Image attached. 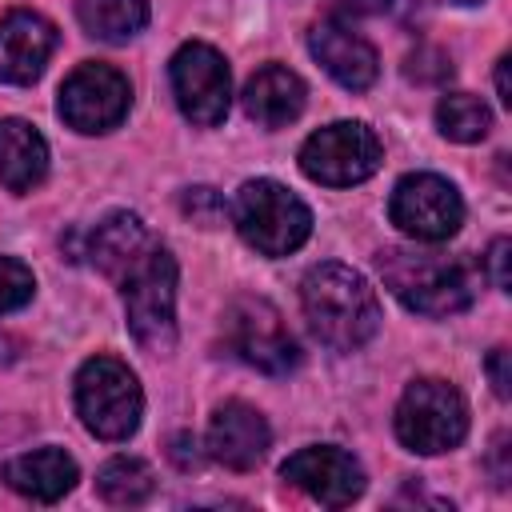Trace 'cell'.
<instances>
[{"instance_id": "6da1fadb", "label": "cell", "mask_w": 512, "mask_h": 512, "mask_svg": "<svg viewBox=\"0 0 512 512\" xmlns=\"http://www.w3.org/2000/svg\"><path fill=\"white\" fill-rule=\"evenodd\" d=\"M300 304L312 336L332 352H356L380 328V300L348 264H316L300 284Z\"/></svg>"}, {"instance_id": "7a4b0ae2", "label": "cell", "mask_w": 512, "mask_h": 512, "mask_svg": "<svg viewBox=\"0 0 512 512\" xmlns=\"http://www.w3.org/2000/svg\"><path fill=\"white\" fill-rule=\"evenodd\" d=\"M376 268L388 292L420 316H456L472 304V276L460 260L432 248H384Z\"/></svg>"}, {"instance_id": "3957f363", "label": "cell", "mask_w": 512, "mask_h": 512, "mask_svg": "<svg viewBox=\"0 0 512 512\" xmlns=\"http://www.w3.org/2000/svg\"><path fill=\"white\" fill-rule=\"evenodd\" d=\"M124 312L136 344L152 356H168L176 348V260L168 248L148 244L140 260L120 276Z\"/></svg>"}, {"instance_id": "277c9868", "label": "cell", "mask_w": 512, "mask_h": 512, "mask_svg": "<svg viewBox=\"0 0 512 512\" xmlns=\"http://www.w3.org/2000/svg\"><path fill=\"white\" fill-rule=\"evenodd\" d=\"M76 412L100 440H128L144 416L136 372L116 356H92L76 372Z\"/></svg>"}, {"instance_id": "5b68a950", "label": "cell", "mask_w": 512, "mask_h": 512, "mask_svg": "<svg viewBox=\"0 0 512 512\" xmlns=\"http://www.w3.org/2000/svg\"><path fill=\"white\" fill-rule=\"evenodd\" d=\"M232 220H236V232L244 236V244L256 248L260 256H288L312 232L308 204L276 180H248L236 192Z\"/></svg>"}, {"instance_id": "8992f818", "label": "cell", "mask_w": 512, "mask_h": 512, "mask_svg": "<svg viewBox=\"0 0 512 512\" xmlns=\"http://www.w3.org/2000/svg\"><path fill=\"white\" fill-rule=\"evenodd\" d=\"M464 432H468V404L448 380L424 376L404 388L396 404V436L404 448L420 456H436L456 448Z\"/></svg>"}, {"instance_id": "52a82bcc", "label": "cell", "mask_w": 512, "mask_h": 512, "mask_svg": "<svg viewBox=\"0 0 512 512\" xmlns=\"http://www.w3.org/2000/svg\"><path fill=\"white\" fill-rule=\"evenodd\" d=\"M384 160L380 136L360 120H336L320 132H312L300 148V168L308 180L328 188H352L368 180Z\"/></svg>"}, {"instance_id": "ba28073f", "label": "cell", "mask_w": 512, "mask_h": 512, "mask_svg": "<svg viewBox=\"0 0 512 512\" xmlns=\"http://www.w3.org/2000/svg\"><path fill=\"white\" fill-rule=\"evenodd\" d=\"M224 344L252 368L268 376H284L300 364V348L284 324V316L264 296H236L224 308Z\"/></svg>"}, {"instance_id": "9c48e42d", "label": "cell", "mask_w": 512, "mask_h": 512, "mask_svg": "<svg viewBox=\"0 0 512 512\" xmlns=\"http://www.w3.org/2000/svg\"><path fill=\"white\" fill-rule=\"evenodd\" d=\"M388 216L416 244H440V240L456 236V228L464 224V200L444 176L412 172L392 188Z\"/></svg>"}, {"instance_id": "30bf717a", "label": "cell", "mask_w": 512, "mask_h": 512, "mask_svg": "<svg viewBox=\"0 0 512 512\" xmlns=\"http://www.w3.org/2000/svg\"><path fill=\"white\" fill-rule=\"evenodd\" d=\"M132 104V84L120 68L112 64H80L64 84H60V116L76 132H108L128 116Z\"/></svg>"}, {"instance_id": "8fae6325", "label": "cell", "mask_w": 512, "mask_h": 512, "mask_svg": "<svg viewBox=\"0 0 512 512\" xmlns=\"http://www.w3.org/2000/svg\"><path fill=\"white\" fill-rule=\"evenodd\" d=\"M168 76H172V92H176V104L180 112L200 124V128H216L224 116H228V100H232V76H228V64L224 56L212 48V44H184L172 64H168Z\"/></svg>"}, {"instance_id": "7c38bea8", "label": "cell", "mask_w": 512, "mask_h": 512, "mask_svg": "<svg viewBox=\"0 0 512 512\" xmlns=\"http://www.w3.org/2000/svg\"><path fill=\"white\" fill-rule=\"evenodd\" d=\"M280 476L324 508H344L364 492V468L344 448H332V444L300 448L296 456L284 460Z\"/></svg>"}, {"instance_id": "4fadbf2b", "label": "cell", "mask_w": 512, "mask_h": 512, "mask_svg": "<svg viewBox=\"0 0 512 512\" xmlns=\"http://www.w3.org/2000/svg\"><path fill=\"white\" fill-rule=\"evenodd\" d=\"M308 52L316 56V64L348 92H364L376 72H380V60H376V48L344 20L328 16V20H316L308 28Z\"/></svg>"}, {"instance_id": "5bb4252c", "label": "cell", "mask_w": 512, "mask_h": 512, "mask_svg": "<svg viewBox=\"0 0 512 512\" xmlns=\"http://www.w3.org/2000/svg\"><path fill=\"white\" fill-rule=\"evenodd\" d=\"M268 444H272V432H268V420L252 408V404H240V400H228L212 412V424H208V456L232 472H248L256 468L264 456H268Z\"/></svg>"}, {"instance_id": "9a60e30c", "label": "cell", "mask_w": 512, "mask_h": 512, "mask_svg": "<svg viewBox=\"0 0 512 512\" xmlns=\"http://www.w3.org/2000/svg\"><path fill=\"white\" fill-rule=\"evenodd\" d=\"M56 48V28L40 12L16 8L0 16V84H32Z\"/></svg>"}, {"instance_id": "2e32d148", "label": "cell", "mask_w": 512, "mask_h": 512, "mask_svg": "<svg viewBox=\"0 0 512 512\" xmlns=\"http://www.w3.org/2000/svg\"><path fill=\"white\" fill-rule=\"evenodd\" d=\"M304 80L288 72L284 64H264L248 84H244V112L260 128H284L304 112Z\"/></svg>"}, {"instance_id": "e0dca14e", "label": "cell", "mask_w": 512, "mask_h": 512, "mask_svg": "<svg viewBox=\"0 0 512 512\" xmlns=\"http://www.w3.org/2000/svg\"><path fill=\"white\" fill-rule=\"evenodd\" d=\"M4 480L20 496L52 504L76 484V460L64 448H36V452H24V456L8 460L4 464Z\"/></svg>"}, {"instance_id": "ac0fdd59", "label": "cell", "mask_w": 512, "mask_h": 512, "mask_svg": "<svg viewBox=\"0 0 512 512\" xmlns=\"http://www.w3.org/2000/svg\"><path fill=\"white\" fill-rule=\"evenodd\" d=\"M48 172V144L44 136L20 120L4 116L0 120V180L12 192H32Z\"/></svg>"}, {"instance_id": "d6986e66", "label": "cell", "mask_w": 512, "mask_h": 512, "mask_svg": "<svg viewBox=\"0 0 512 512\" xmlns=\"http://www.w3.org/2000/svg\"><path fill=\"white\" fill-rule=\"evenodd\" d=\"M148 244H152V240H148V232H144V224H140L136 212H112V216H104V220L88 232L84 256H88L104 276L120 280V276L140 260V252H144Z\"/></svg>"}, {"instance_id": "ffe728a7", "label": "cell", "mask_w": 512, "mask_h": 512, "mask_svg": "<svg viewBox=\"0 0 512 512\" xmlns=\"http://www.w3.org/2000/svg\"><path fill=\"white\" fill-rule=\"evenodd\" d=\"M76 16L96 40H128L148 24V0H76Z\"/></svg>"}, {"instance_id": "44dd1931", "label": "cell", "mask_w": 512, "mask_h": 512, "mask_svg": "<svg viewBox=\"0 0 512 512\" xmlns=\"http://www.w3.org/2000/svg\"><path fill=\"white\" fill-rule=\"evenodd\" d=\"M96 488H100V496H104L108 504L132 508V504H144V500L152 496L156 480H152V468H148L144 460H136V456H112V460L100 468Z\"/></svg>"}, {"instance_id": "7402d4cb", "label": "cell", "mask_w": 512, "mask_h": 512, "mask_svg": "<svg viewBox=\"0 0 512 512\" xmlns=\"http://www.w3.org/2000/svg\"><path fill=\"white\" fill-rule=\"evenodd\" d=\"M436 124H440V132H444L448 140H456V144H476V140H484L488 128H492V112H488V104H484L480 96H472V92H448V96H440V104H436Z\"/></svg>"}, {"instance_id": "603a6c76", "label": "cell", "mask_w": 512, "mask_h": 512, "mask_svg": "<svg viewBox=\"0 0 512 512\" xmlns=\"http://www.w3.org/2000/svg\"><path fill=\"white\" fill-rule=\"evenodd\" d=\"M36 292V276L24 260H12V256H0V312H12L20 304H28Z\"/></svg>"}, {"instance_id": "cb8c5ba5", "label": "cell", "mask_w": 512, "mask_h": 512, "mask_svg": "<svg viewBox=\"0 0 512 512\" xmlns=\"http://www.w3.org/2000/svg\"><path fill=\"white\" fill-rule=\"evenodd\" d=\"M180 204H184V212H188L196 224H204V228L220 224L224 212H228V204H224V196H220L216 188H188Z\"/></svg>"}, {"instance_id": "d4e9b609", "label": "cell", "mask_w": 512, "mask_h": 512, "mask_svg": "<svg viewBox=\"0 0 512 512\" xmlns=\"http://www.w3.org/2000/svg\"><path fill=\"white\" fill-rule=\"evenodd\" d=\"M512 252V244L500 236V240H492V248H488V256H484V268H488V280H492V288H500V292H508V284H512V276H508V256Z\"/></svg>"}, {"instance_id": "484cf974", "label": "cell", "mask_w": 512, "mask_h": 512, "mask_svg": "<svg viewBox=\"0 0 512 512\" xmlns=\"http://www.w3.org/2000/svg\"><path fill=\"white\" fill-rule=\"evenodd\" d=\"M488 376H492V388H496V396L500 400H508V384H512V372H508V348H492V356H488Z\"/></svg>"}, {"instance_id": "4316f807", "label": "cell", "mask_w": 512, "mask_h": 512, "mask_svg": "<svg viewBox=\"0 0 512 512\" xmlns=\"http://www.w3.org/2000/svg\"><path fill=\"white\" fill-rule=\"evenodd\" d=\"M332 4H336L344 16H380L392 0H332Z\"/></svg>"}, {"instance_id": "83f0119b", "label": "cell", "mask_w": 512, "mask_h": 512, "mask_svg": "<svg viewBox=\"0 0 512 512\" xmlns=\"http://www.w3.org/2000/svg\"><path fill=\"white\" fill-rule=\"evenodd\" d=\"M172 460H176L184 472H188V468H196V464H200L196 440H192V436H176V440H172Z\"/></svg>"}, {"instance_id": "f1b7e54d", "label": "cell", "mask_w": 512, "mask_h": 512, "mask_svg": "<svg viewBox=\"0 0 512 512\" xmlns=\"http://www.w3.org/2000/svg\"><path fill=\"white\" fill-rule=\"evenodd\" d=\"M496 92H500L504 104H512V92H508V56H500V64H496Z\"/></svg>"}, {"instance_id": "f546056e", "label": "cell", "mask_w": 512, "mask_h": 512, "mask_svg": "<svg viewBox=\"0 0 512 512\" xmlns=\"http://www.w3.org/2000/svg\"><path fill=\"white\" fill-rule=\"evenodd\" d=\"M440 4H480V0H440Z\"/></svg>"}]
</instances>
